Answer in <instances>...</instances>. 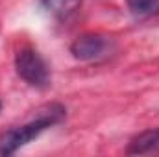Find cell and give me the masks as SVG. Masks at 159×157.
<instances>
[{
  "mask_svg": "<svg viewBox=\"0 0 159 157\" xmlns=\"http://www.w3.org/2000/svg\"><path fill=\"white\" fill-rule=\"evenodd\" d=\"M65 117H67V109L61 104H48L44 107H39L30 120L11 128L0 137V155H13L28 142L37 139L41 133L63 122Z\"/></svg>",
  "mask_w": 159,
  "mask_h": 157,
  "instance_id": "1",
  "label": "cell"
},
{
  "mask_svg": "<svg viewBox=\"0 0 159 157\" xmlns=\"http://www.w3.org/2000/svg\"><path fill=\"white\" fill-rule=\"evenodd\" d=\"M15 70L19 78L24 79L30 87L46 89L52 83V72L48 63L39 52L32 46H22L15 54Z\"/></svg>",
  "mask_w": 159,
  "mask_h": 157,
  "instance_id": "2",
  "label": "cell"
},
{
  "mask_svg": "<svg viewBox=\"0 0 159 157\" xmlns=\"http://www.w3.org/2000/svg\"><path fill=\"white\" fill-rule=\"evenodd\" d=\"M115 41L109 35L104 34H83L72 41L70 44V54L74 59L78 61H96L102 59L106 56H109V52H113Z\"/></svg>",
  "mask_w": 159,
  "mask_h": 157,
  "instance_id": "3",
  "label": "cell"
},
{
  "mask_svg": "<svg viewBox=\"0 0 159 157\" xmlns=\"http://www.w3.org/2000/svg\"><path fill=\"white\" fill-rule=\"evenodd\" d=\"M154 152H159V128H152L135 135L126 148L128 155H143Z\"/></svg>",
  "mask_w": 159,
  "mask_h": 157,
  "instance_id": "4",
  "label": "cell"
},
{
  "mask_svg": "<svg viewBox=\"0 0 159 157\" xmlns=\"http://www.w3.org/2000/svg\"><path fill=\"white\" fill-rule=\"evenodd\" d=\"M39 4L56 19H69L80 7L81 0H39Z\"/></svg>",
  "mask_w": 159,
  "mask_h": 157,
  "instance_id": "5",
  "label": "cell"
},
{
  "mask_svg": "<svg viewBox=\"0 0 159 157\" xmlns=\"http://www.w3.org/2000/svg\"><path fill=\"white\" fill-rule=\"evenodd\" d=\"M126 6L135 19H150L159 15V0H126Z\"/></svg>",
  "mask_w": 159,
  "mask_h": 157,
  "instance_id": "6",
  "label": "cell"
}]
</instances>
